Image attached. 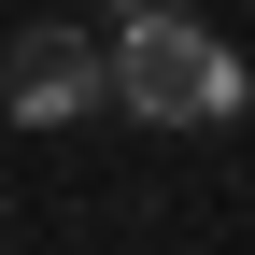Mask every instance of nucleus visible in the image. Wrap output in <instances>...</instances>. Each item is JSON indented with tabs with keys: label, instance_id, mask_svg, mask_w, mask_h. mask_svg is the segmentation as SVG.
Returning <instances> with one entry per match:
<instances>
[{
	"label": "nucleus",
	"instance_id": "7ed1b4c3",
	"mask_svg": "<svg viewBox=\"0 0 255 255\" xmlns=\"http://www.w3.org/2000/svg\"><path fill=\"white\" fill-rule=\"evenodd\" d=\"M100 14H114V28H142V14H156V0H100Z\"/></svg>",
	"mask_w": 255,
	"mask_h": 255
},
{
	"label": "nucleus",
	"instance_id": "f257e3e1",
	"mask_svg": "<svg viewBox=\"0 0 255 255\" xmlns=\"http://www.w3.org/2000/svg\"><path fill=\"white\" fill-rule=\"evenodd\" d=\"M114 100L142 114V128H227V114H241V57L213 43L199 14L156 0L142 28H114Z\"/></svg>",
	"mask_w": 255,
	"mask_h": 255
},
{
	"label": "nucleus",
	"instance_id": "f03ea898",
	"mask_svg": "<svg viewBox=\"0 0 255 255\" xmlns=\"http://www.w3.org/2000/svg\"><path fill=\"white\" fill-rule=\"evenodd\" d=\"M114 100V43H85V28H14V57H0V114L14 128H71Z\"/></svg>",
	"mask_w": 255,
	"mask_h": 255
}]
</instances>
